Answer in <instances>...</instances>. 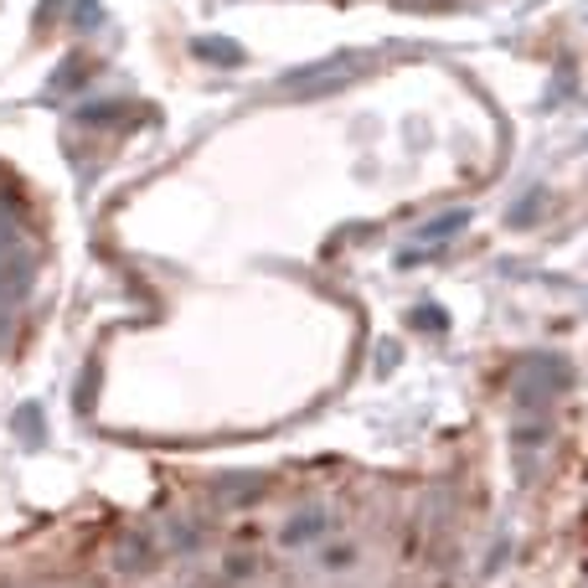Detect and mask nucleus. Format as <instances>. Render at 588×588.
Returning a JSON list of instances; mask_svg holds the SVG:
<instances>
[{
	"mask_svg": "<svg viewBox=\"0 0 588 588\" xmlns=\"http://www.w3.org/2000/svg\"><path fill=\"white\" fill-rule=\"evenodd\" d=\"M362 73V58H331L320 62V68H305V73H290L284 88H299V94H331L335 83H346Z\"/></svg>",
	"mask_w": 588,
	"mask_h": 588,
	"instance_id": "nucleus-1",
	"label": "nucleus"
},
{
	"mask_svg": "<svg viewBox=\"0 0 588 588\" xmlns=\"http://www.w3.org/2000/svg\"><path fill=\"white\" fill-rule=\"evenodd\" d=\"M26 279H32V258L16 254V243H11V248H0V294L26 290Z\"/></svg>",
	"mask_w": 588,
	"mask_h": 588,
	"instance_id": "nucleus-2",
	"label": "nucleus"
},
{
	"mask_svg": "<svg viewBox=\"0 0 588 588\" xmlns=\"http://www.w3.org/2000/svg\"><path fill=\"white\" fill-rule=\"evenodd\" d=\"M192 52H196V58H212L217 68H237V62H243V47L228 41V37H196Z\"/></svg>",
	"mask_w": 588,
	"mask_h": 588,
	"instance_id": "nucleus-3",
	"label": "nucleus"
},
{
	"mask_svg": "<svg viewBox=\"0 0 588 588\" xmlns=\"http://www.w3.org/2000/svg\"><path fill=\"white\" fill-rule=\"evenodd\" d=\"M465 222H470V212H444V217H433V222H424L418 237H424V243H444V237H454Z\"/></svg>",
	"mask_w": 588,
	"mask_h": 588,
	"instance_id": "nucleus-4",
	"label": "nucleus"
},
{
	"mask_svg": "<svg viewBox=\"0 0 588 588\" xmlns=\"http://www.w3.org/2000/svg\"><path fill=\"white\" fill-rule=\"evenodd\" d=\"M320 527H326L320 516H299V522H290V527H284V542H305V537H315Z\"/></svg>",
	"mask_w": 588,
	"mask_h": 588,
	"instance_id": "nucleus-5",
	"label": "nucleus"
},
{
	"mask_svg": "<svg viewBox=\"0 0 588 588\" xmlns=\"http://www.w3.org/2000/svg\"><path fill=\"white\" fill-rule=\"evenodd\" d=\"M11 243H16V217L0 212V248H11Z\"/></svg>",
	"mask_w": 588,
	"mask_h": 588,
	"instance_id": "nucleus-6",
	"label": "nucleus"
},
{
	"mask_svg": "<svg viewBox=\"0 0 588 588\" xmlns=\"http://www.w3.org/2000/svg\"><path fill=\"white\" fill-rule=\"evenodd\" d=\"M0 331H5V320H0Z\"/></svg>",
	"mask_w": 588,
	"mask_h": 588,
	"instance_id": "nucleus-7",
	"label": "nucleus"
}]
</instances>
